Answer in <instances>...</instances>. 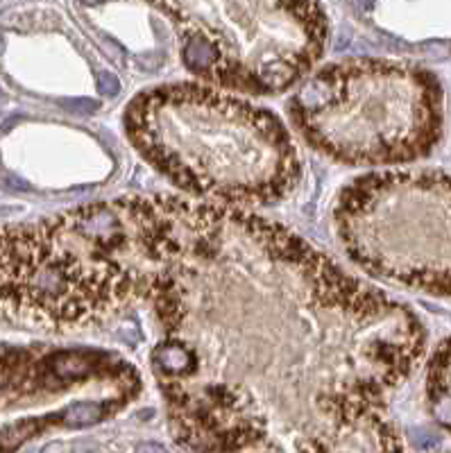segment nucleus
<instances>
[{
    "mask_svg": "<svg viewBox=\"0 0 451 453\" xmlns=\"http://www.w3.org/2000/svg\"><path fill=\"white\" fill-rule=\"evenodd\" d=\"M171 227L148 300L198 360L188 381L159 383L191 453H293L354 431L422 360L413 310L283 225L175 195Z\"/></svg>",
    "mask_w": 451,
    "mask_h": 453,
    "instance_id": "nucleus-1",
    "label": "nucleus"
},
{
    "mask_svg": "<svg viewBox=\"0 0 451 453\" xmlns=\"http://www.w3.org/2000/svg\"><path fill=\"white\" fill-rule=\"evenodd\" d=\"M132 146L191 195L273 204L300 179V154L277 113L196 82L138 93L125 111Z\"/></svg>",
    "mask_w": 451,
    "mask_h": 453,
    "instance_id": "nucleus-2",
    "label": "nucleus"
},
{
    "mask_svg": "<svg viewBox=\"0 0 451 453\" xmlns=\"http://www.w3.org/2000/svg\"><path fill=\"white\" fill-rule=\"evenodd\" d=\"M288 111L313 148L352 166L415 161L442 136L440 80L406 61L329 63L298 88Z\"/></svg>",
    "mask_w": 451,
    "mask_h": 453,
    "instance_id": "nucleus-3",
    "label": "nucleus"
},
{
    "mask_svg": "<svg viewBox=\"0 0 451 453\" xmlns=\"http://www.w3.org/2000/svg\"><path fill=\"white\" fill-rule=\"evenodd\" d=\"M150 270L111 250L84 206L41 223L0 225V315L73 329L148 300Z\"/></svg>",
    "mask_w": 451,
    "mask_h": 453,
    "instance_id": "nucleus-4",
    "label": "nucleus"
},
{
    "mask_svg": "<svg viewBox=\"0 0 451 453\" xmlns=\"http://www.w3.org/2000/svg\"><path fill=\"white\" fill-rule=\"evenodd\" d=\"M182 36L184 66L238 93H281L325 53L329 19L320 3H166Z\"/></svg>",
    "mask_w": 451,
    "mask_h": 453,
    "instance_id": "nucleus-5",
    "label": "nucleus"
},
{
    "mask_svg": "<svg viewBox=\"0 0 451 453\" xmlns=\"http://www.w3.org/2000/svg\"><path fill=\"white\" fill-rule=\"evenodd\" d=\"M338 236L372 275L449 295V177L388 170L356 177L336 202Z\"/></svg>",
    "mask_w": 451,
    "mask_h": 453,
    "instance_id": "nucleus-6",
    "label": "nucleus"
},
{
    "mask_svg": "<svg viewBox=\"0 0 451 453\" xmlns=\"http://www.w3.org/2000/svg\"><path fill=\"white\" fill-rule=\"evenodd\" d=\"M93 379L141 390L138 372L123 358L100 349H3L0 352V406L66 392Z\"/></svg>",
    "mask_w": 451,
    "mask_h": 453,
    "instance_id": "nucleus-7",
    "label": "nucleus"
},
{
    "mask_svg": "<svg viewBox=\"0 0 451 453\" xmlns=\"http://www.w3.org/2000/svg\"><path fill=\"white\" fill-rule=\"evenodd\" d=\"M429 401L435 419H440L445 426H449V342L442 340L437 352L431 360L429 367Z\"/></svg>",
    "mask_w": 451,
    "mask_h": 453,
    "instance_id": "nucleus-8",
    "label": "nucleus"
},
{
    "mask_svg": "<svg viewBox=\"0 0 451 453\" xmlns=\"http://www.w3.org/2000/svg\"><path fill=\"white\" fill-rule=\"evenodd\" d=\"M125 404L127 401L123 399H102V401L80 399L75 401V404L66 406L61 412H57V422H61L64 426H91L100 419H105L116 408H121Z\"/></svg>",
    "mask_w": 451,
    "mask_h": 453,
    "instance_id": "nucleus-9",
    "label": "nucleus"
},
{
    "mask_svg": "<svg viewBox=\"0 0 451 453\" xmlns=\"http://www.w3.org/2000/svg\"><path fill=\"white\" fill-rule=\"evenodd\" d=\"M50 424V419H21L16 424H9L7 429L0 431V451H14L19 444H23L25 439H30L41 429Z\"/></svg>",
    "mask_w": 451,
    "mask_h": 453,
    "instance_id": "nucleus-10",
    "label": "nucleus"
},
{
    "mask_svg": "<svg viewBox=\"0 0 451 453\" xmlns=\"http://www.w3.org/2000/svg\"><path fill=\"white\" fill-rule=\"evenodd\" d=\"M98 88H100V93L102 96H118L121 93V82H118V77L107 73V71H100L98 73Z\"/></svg>",
    "mask_w": 451,
    "mask_h": 453,
    "instance_id": "nucleus-11",
    "label": "nucleus"
},
{
    "mask_svg": "<svg viewBox=\"0 0 451 453\" xmlns=\"http://www.w3.org/2000/svg\"><path fill=\"white\" fill-rule=\"evenodd\" d=\"M136 453H168V451L159 444H154V442H143V444L136 447Z\"/></svg>",
    "mask_w": 451,
    "mask_h": 453,
    "instance_id": "nucleus-12",
    "label": "nucleus"
}]
</instances>
